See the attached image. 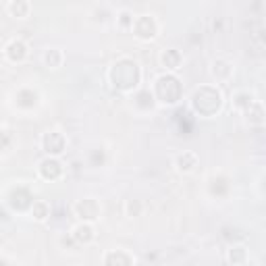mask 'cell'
<instances>
[{
  "label": "cell",
  "mask_w": 266,
  "mask_h": 266,
  "mask_svg": "<svg viewBox=\"0 0 266 266\" xmlns=\"http://www.w3.org/2000/svg\"><path fill=\"white\" fill-rule=\"evenodd\" d=\"M111 81L114 83V88L119 89H131L137 86L139 81V66L137 63L129 61V58H123V61L114 63L111 69Z\"/></svg>",
  "instance_id": "1"
},
{
  "label": "cell",
  "mask_w": 266,
  "mask_h": 266,
  "mask_svg": "<svg viewBox=\"0 0 266 266\" xmlns=\"http://www.w3.org/2000/svg\"><path fill=\"white\" fill-rule=\"evenodd\" d=\"M156 96L160 98V102L164 104H175L181 96V86L173 75H162L156 81Z\"/></svg>",
  "instance_id": "2"
},
{
  "label": "cell",
  "mask_w": 266,
  "mask_h": 266,
  "mask_svg": "<svg viewBox=\"0 0 266 266\" xmlns=\"http://www.w3.org/2000/svg\"><path fill=\"white\" fill-rule=\"evenodd\" d=\"M133 29H135L137 33V38L141 40H152L156 36V21H154V17L152 15H141L137 17L135 21H133Z\"/></svg>",
  "instance_id": "3"
},
{
  "label": "cell",
  "mask_w": 266,
  "mask_h": 266,
  "mask_svg": "<svg viewBox=\"0 0 266 266\" xmlns=\"http://www.w3.org/2000/svg\"><path fill=\"white\" fill-rule=\"evenodd\" d=\"M75 210H77V214L83 221H96L98 214H100V206H98L96 200H83V202H79L77 206H75Z\"/></svg>",
  "instance_id": "4"
},
{
  "label": "cell",
  "mask_w": 266,
  "mask_h": 266,
  "mask_svg": "<svg viewBox=\"0 0 266 266\" xmlns=\"http://www.w3.org/2000/svg\"><path fill=\"white\" fill-rule=\"evenodd\" d=\"M42 144H44L48 154H61L65 150V137L61 135V133L52 131V133H46L44 139H42Z\"/></svg>",
  "instance_id": "5"
},
{
  "label": "cell",
  "mask_w": 266,
  "mask_h": 266,
  "mask_svg": "<svg viewBox=\"0 0 266 266\" xmlns=\"http://www.w3.org/2000/svg\"><path fill=\"white\" fill-rule=\"evenodd\" d=\"M40 171H42V175H44L46 179H56L58 175L63 173V169H61V162L54 160V158H46V160L42 162Z\"/></svg>",
  "instance_id": "6"
},
{
  "label": "cell",
  "mask_w": 266,
  "mask_h": 266,
  "mask_svg": "<svg viewBox=\"0 0 266 266\" xmlns=\"http://www.w3.org/2000/svg\"><path fill=\"white\" fill-rule=\"evenodd\" d=\"M6 52H8V58H11V61H23L25 54H27V46H25L21 40H13L11 44H8Z\"/></svg>",
  "instance_id": "7"
},
{
  "label": "cell",
  "mask_w": 266,
  "mask_h": 266,
  "mask_svg": "<svg viewBox=\"0 0 266 266\" xmlns=\"http://www.w3.org/2000/svg\"><path fill=\"white\" fill-rule=\"evenodd\" d=\"M75 239H77V241H91V239H94V233H91V227L88 222H83V224H79V227L75 229Z\"/></svg>",
  "instance_id": "8"
},
{
  "label": "cell",
  "mask_w": 266,
  "mask_h": 266,
  "mask_svg": "<svg viewBox=\"0 0 266 266\" xmlns=\"http://www.w3.org/2000/svg\"><path fill=\"white\" fill-rule=\"evenodd\" d=\"M8 11H11L15 17H27L29 2H11V4H8Z\"/></svg>",
  "instance_id": "9"
},
{
  "label": "cell",
  "mask_w": 266,
  "mask_h": 266,
  "mask_svg": "<svg viewBox=\"0 0 266 266\" xmlns=\"http://www.w3.org/2000/svg\"><path fill=\"white\" fill-rule=\"evenodd\" d=\"M44 61H46L48 66H54V69H56V66L61 65V61H63V54L58 52V50H48V52L44 54Z\"/></svg>",
  "instance_id": "10"
},
{
  "label": "cell",
  "mask_w": 266,
  "mask_h": 266,
  "mask_svg": "<svg viewBox=\"0 0 266 266\" xmlns=\"http://www.w3.org/2000/svg\"><path fill=\"white\" fill-rule=\"evenodd\" d=\"M162 63L169 66V69H177V66H179V54L177 52H171V50H169V52L162 54Z\"/></svg>",
  "instance_id": "11"
},
{
  "label": "cell",
  "mask_w": 266,
  "mask_h": 266,
  "mask_svg": "<svg viewBox=\"0 0 266 266\" xmlns=\"http://www.w3.org/2000/svg\"><path fill=\"white\" fill-rule=\"evenodd\" d=\"M31 212H33V216H36L38 221H44L48 216V208H46V204H33Z\"/></svg>",
  "instance_id": "12"
}]
</instances>
